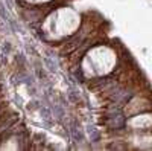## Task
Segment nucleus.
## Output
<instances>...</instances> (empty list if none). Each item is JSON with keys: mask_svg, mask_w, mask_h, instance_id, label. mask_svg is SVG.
Wrapping results in <instances>:
<instances>
[{"mask_svg": "<svg viewBox=\"0 0 152 151\" xmlns=\"http://www.w3.org/2000/svg\"><path fill=\"white\" fill-rule=\"evenodd\" d=\"M82 15L73 6H61L52 11L43 21V32L50 41H61L75 35L81 28Z\"/></svg>", "mask_w": 152, "mask_h": 151, "instance_id": "nucleus-1", "label": "nucleus"}, {"mask_svg": "<svg viewBox=\"0 0 152 151\" xmlns=\"http://www.w3.org/2000/svg\"><path fill=\"white\" fill-rule=\"evenodd\" d=\"M117 52L110 44H97L85 54L82 60V72L88 78L107 77L117 66Z\"/></svg>", "mask_w": 152, "mask_h": 151, "instance_id": "nucleus-2", "label": "nucleus"}, {"mask_svg": "<svg viewBox=\"0 0 152 151\" xmlns=\"http://www.w3.org/2000/svg\"><path fill=\"white\" fill-rule=\"evenodd\" d=\"M126 125L134 131H148L152 125V116L149 111L135 113V115L129 116V119L126 121Z\"/></svg>", "mask_w": 152, "mask_h": 151, "instance_id": "nucleus-3", "label": "nucleus"}, {"mask_svg": "<svg viewBox=\"0 0 152 151\" xmlns=\"http://www.w3.org/2000/svg\"><path fill=\"white\" fill-rule=\"evenodd\" d=\"M149 99L148 98H142V96H135L134 99H131V102L126 105L125 108V115L126 116H132L135 113H140L143 110L149 108Z\"/></svg>", "mask_w": 152, "mask_h": 151, "instance_id": "nucleus-4", "label": "nucleus"}, {"mask_svg": "<svg viewBox=\"0 0 152 151\" xmlns=\"http://www.w3.org/2000/svg\"><path fill=\"white\" fill-rule=\"evenodd\" d=\"M24 2H28L31 5H44V3L52 2V0H24Z\"/></svg>", "mask_w": 152, "mask_h": 151, "instance_id": "nucleus-5", "label": "nucleus"}]
</instances>
